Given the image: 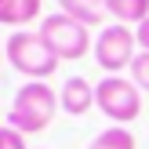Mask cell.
Masks as SVG:
<instances>
[{
    "instance_id": "cell-12",
    "label": "cell",
    "mask_w": 149,
    "mask_h": 149,
    "mask_svg": "<svg viewBox=\"0 0 149 149\" xmlns=\"http://www.w3.org/2000/svg\"><path fill=\"white\" fill-rule=\"evenodd\" d=\"M0 149H29L26 146V135L15 131L11 124H0Z\"/></svg>"
},
{
    "instance_id": "cell-14",
    "label": "cell",
    "mask_w": 149,
    "mask_h": 149,
    "mask_svg": "<svg viewBox=\"0 0 149 149\" xmlns=\"http://www.w3.org/2000/svg\"><path fill=\"white\" fill-rule=\"evenodd\" d=\"M0 62H7V58H4V40H0Z\"/></svg>"
},
{
    "instance_id": "cell-10",
    "label": "cell",
    "mask_w": 149,
    "mask_h": 149,
    "mask_svg": "<svg viewBox=\"0 0 149 149\" xmlns=\"http://www.w3.org/2000/svg\"><path fill=\"white\" fill-rule=\"evenodd\" d=\"M135 146L138 142H135V135L127 127H109V131H98L87 149H135Z\"/></svg>"
},
{
    "instance_id": "cell-11",
    "label": "cell",
    "mask_w": 149,
    "mask_h": 149,
    "mask_svg": "<svg viewBox=\"0 0 149 149\" xmlns=\"http://www.w3.org/2000/svg\"><path fill=\"white\" fill-rule=\"evenodd\" d=\"M131 80L138 84V91H149V51H138L131 62Z\"/></svg>"
},
{
    "instance_id": "cell-1",
    "label": "cell",
    "mask_w": 149,
    "mask_h": 149,
    "mask_svg": "<svg viewBox=\"0 0 149 149\" xmlns=\"http://www.w3.org/2000/svg\"><path fill=\"white\" fill-rule=\"evenodd\" d=\"M58 109H62L58 106V91H51V84H44V80H29V84H22L18 91H15L7 124L29 138V135L47 131Z\"/></svg>"
},
{
    "instance_id": "cell-7",
    "label": "cell",
    "mask_w": 149,
    "mask_h": 149,
    "mask_svg": "<svg viewBox=\"0 0 149 149\" xmlns=\"http://www.w3.org/2000/svg\"><path fill=\"white\" fill-rule=\"evenodd\" d=\"M44 0H0V26H29L40 18Z\"/></svg>"
},
{
    "instance_id": "cell-2",
    "label": "cell",
    "mask_w": 149,
    "mask_h": 149,
    "mask_svg": "<svg viewBox=\"0 0 149 149\" xmlns=\"http://www.w3.org/2000/svg\"><path fill=\"white\" fill-rule=\"evenodd\" d=\"M4 58H7V65H11L15 73H22L26 80L55 77L58 62H62L36 29H15V33L4 40Z\"/></svg>"
},
{
    "instance_id": "cell-3",
    "label": "cell",
    "mask_w": 149,
    "mask_h": 149,
    "mask_svg": "<svg viewBox=\"0 0 149 149\" xmlns=\"http://www.w3.org/2000/svg\"><path fill=\"white\" fill-rule=\"evenodd\" d=\"M36 33L47 40V47L55 51L62 62H77V58H84L87 51L95 47L91 29H87L84 22H77V18H69V15H62V11L44 15V18H40V29H36Z\"/></svg>"
},
{
    "instance_id": "cell-4",
    "label": "cell",
    "mask_w": 149,
    "mask_h": 149,
    "mask_svg": "<svg viewBox=\"0 0 149 149\" xmlns=\"http://www.w3.org/2000/svg\"><path fill=\"white\" fill-rule=\"evenodd\" d=\"M95 106H98L116 127H124V124L138 120V113H142V91H138V84L127 80V77H102L98 84H95Z\"/></svg>"
},
{
    "instance_id": "cell-9",
    "label": "cell",
    "mask_w": 149,
    "mask_h": 149,
    "mask_svg": "<svg viewBox=\"0 0 149 149\" xmlns=\"http://www.w3.org/2000/svg\"><path fill=\"white\" fill-rule=\"evenodd\" d=\"M106 15L120 26H142L149 18V0H106Z\"/></svg>"
},
{
    "instance_id": "cell-5",
    "label": "cell",
    "mask_w": 149,
    "mask_h": 149,
    "mask_svg": "<svg viewBox=\"0 0 149 149\" xmlns=\"http://www.w3.org/2000/svg\"><path fill=\"white\" fill-rule=\"evenodd\" d=\"M95 62L98 69H106L109 77H120V69H127L138 55V36L127 26L113 22V26H102V33L95 36Z\"/></svg>"
},
{
    "instance_id": "cell-8",
    "label": "cell",
    "mask_w": 149,
    "mask_h": 149,
    "mask_svg": "<svg viewBox=\"0 0 149 149\" xmlns=\"http://www.w3.org/2000/svg\"><path fill=\"white\" fill-rule=\"evenodd\" d=\"M58 11L91 29V26H102V18H106V0H58Z\"/></svg>"
},
{
    "instance_id": "cell-13",
    "label": "cell",
    "mask_w": 149,
    "mask_h": 149,
    "mask_svg": "<svg viewBox=\"0 0 149 149\" xmlns=\"http://www.w3.org/2000/svg\"><path fill=\"white\" fill-rule=\"evenodd\" d=\"M135 36H138V47H142V51H149V18L135 29Z\"/></svg>"
},
{
    "instance_id": "cell-6",
    "label": "cell",
    "mask_w": 149,
    "mask_h": 149,
    "mask_svg": "<svg viewBox=\"0 0 149 149\" xmlns=\"http://www.w3.org/2000/svg\"><path fill=\"white\" fill-rule=\"evenodd\" d=\"M58 106L69 116H87V109L95 106V84L84 77H69L58 91Z\"/></svg>"
}]
</instances>
